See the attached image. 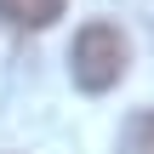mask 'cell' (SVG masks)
Segmentation results:
<instances>
[{"mask_svg": "<svg viewBox=\"0 0 154 154\" xmlns=\"http://www.w3.org/2000/svg\"><path fill=\"white\" fill-rule=\"evenodd\" d=\"M126 63H131V46H126V34L114 23H86L74 34V46H69V74L91 97L97 91H114L126 80Z\"/></svg>", "mask_w": 154, "mask_h": 154, "instance_id": "1", "label": "cell"}, {"mask_svg": "<svg viewBox=\"0 0 154 154\" xmlns=\"http://www.w3.org/2000/svg\"><path fill=\"white\" fill-rule=\"evenodd\" d=\"M63 17V0H0V23L11 29H51Z\"/></svg>", "mask_w": 154, "mask_h": 154, "instance_id": "2", "label": "cell"}, {"mask_svg": "<svg viewBox=\"0 0 154 154\" xmlns=\"http://www.w3.org/2000/svg\"><path fill=\"white\" fill-rule=\"evenodd\" d=\"M120 154H154V109L131 114L120 126Z\"/></svg>", "mask_w": 154, "mask_h": 154, "instance_id": "3", "label": "cell"}]
</instances>
